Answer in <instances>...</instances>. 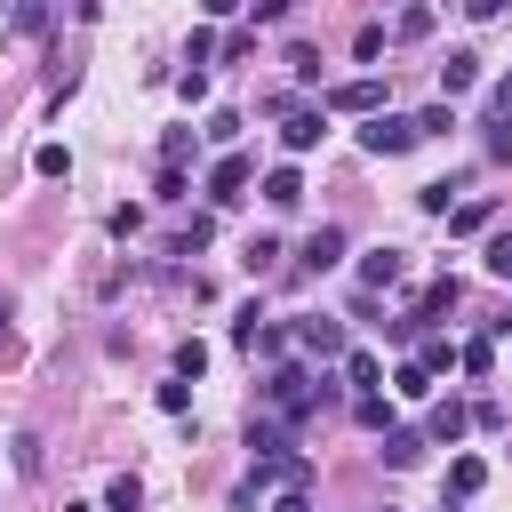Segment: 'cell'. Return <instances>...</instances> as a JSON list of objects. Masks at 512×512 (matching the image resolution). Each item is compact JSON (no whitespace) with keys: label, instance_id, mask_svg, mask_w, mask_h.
Masks as SVG:
<instances>
[{"label":"cell","instance_id":"6da1fadb","mask_svg":"<svg viewBox=\"0 0 512 512\" xmlns=\"http://www.w3.org/2000/svg\"><path fill=\"white\" fill-rule=\"evenodd\" d=\"M408 144H424V128H416L408 112H368V128H360V152H376V160H400Z\"/></svg>","mask_w":512,"mask_h":512},{"label":"cell","instance_id":"7a4b0ae2","mask_svg":"<svg viewBox=\"0 0 512 512\" xmlns=\"http://www.w3.org/2000/svg\"><path fill=\"white\" fill-rule=\"evenodd\" d=\"M264 400H272V408H280L288 424H304V416L320 408V400H312V376H304V368H272V384H264Z\"/></svg>","mask_w":512,"mask_h":512},{"label":"cell","instance_id":"3957f363","mask_svg":"<svg viewBox=\"0 0 512 512\" xmlns=\"http://www.w3.org/2000/svg\"><path fill=\"white\" fill-rule=\"evenodd\" d=\"M248 176H256V160H248V152H224V160L208 168V200H216V208H224V200H240V192H248Z\"/></svg>","mask_w":512,"mask_h":512},{"label":"cell","instance_id":"277c9868","mask_svg":"<svg viewBox=\"0 0 512 512\" xmlns=\"http://www.w3.org/2000/svg\"><path fill=\"white\" fill-rule=\"evenodd\" d=\"M400 280H408V256L400 248H368L360 256V288H400Z\"/></svg>","mask_w":512,"mask_h":512},{"label":"cell","instance_id":"5b68a950","mask_svg":"<svg viewBox=\"0 0 512 512\" xmlns=\"http://www.w3.org/2000/svg\"><path fill=\"white\" fill-rule=\"evenodd\" d=\"M320 136H328V104H320V112H288V120H280V144H288V152H312Z\"/></svg>","mask_w":512,"mask_h":512},{"label":"cell","instance_id":"8992f818","mask_svg":"<svg viewBox=\"0 0 512 512\" xmlns=\"http://www.w3.org/2000/svg\"><path fill=\"white\" fill-rule=\"evenodd\" d=\"M464 424H472V408H464V400H432L424 440H448V448H456V440H464Z\"/></svg>","mask_w":512,"mask_h":512},{"label":"cell","instance_id":"52a82bcc","mask_svg":"<svg viewBox=\"0 0 512 512\" xmlns=\"http://www.w3.org/2000/svg\"><path fill=\"white\" fill-rule=\"evenodd\" d=\"M384 104V88L360 72V80H344V88H328V112H376Z\"/></svg>","mask_w":512,"mask_h":512},{"label":"cell","instance_id":"ba28073f","mask_svg":"<svg viewBox=\"0 0 512 512\" xmlns=\"http://www.w3.org/2000/svg\"><path fill=\"white\" fill-rule=\"evenodd\" d=\"M336 256H344V232H336V224H320V232H312V240L296 248V264H304V272H328Z\"/></svg>","mask_w":512,"mask_h":512},{"label":"cell","instance_id":"9c48e42d","mask_svg":"<svg viewBox=\"0 0 512 512\" xmlns=\"http://www.w3.org/2000/svg\"><path fill=\"white\" fill-rule=\"evenodd\" d=\"M472 80H480V56H472V48H448V64H440V96H464Z\"/></svg>","mask_w":512,"mask_h":512},{"label":"cell","instance_id":"30bf717a","mask_svg":"<svg viewBox=\"0 0 512 512\" xmlns=\"http://www.w3.org/2000/svg\"><path fill=\"white\" fill-rule=\"evenodd\" d=\"M296 200H304V176H296V168H272V176H264V208H280V216H288Z\"/></svg>","mask_w":512,"mask_h":512},{"label":"cell","instance_id":"8fae6325","mask_svg":"<svg viewBox=\"0 0 512 512\" xmlns=\"http://www.w3.org/2000/svg\"><path fill=\"white\" fill-rule=\"evenodd\" d=\"M296 344L328 360V352H344V328H336V320H296Z\"/></svg>","mask_w":512,"mask_h":512},{"label":"cell","instance_id":"7c38bea8","mask_svg":"<svg viewBox=\"0 0 512 512\" xmlns=\"http://www.w3.org/2000/svg\"><path fill=\"white\" fill-rule=\"evenodd\" d=\"M352 424L360 432H392V400L384 392H352Z\"/></svg>","mask_w":512,"mask_h":512},{"label":"cell","instance_id":"4fadbf2b","mask_svg":"<svg viewBox=\"0 0 512 512\" xmlns=\"http://www.w3.org/2000/svg\"><path fill=\"white\" fill-rule=\"evenodd\" d=\"M376 456H384V464H392V472H408V464H416V456H424V432H400V424H392V432H384V448H376Z\"/></svg>","mask_w":512,"mask_h":512},{"label":"cell","instance_id":"5bb4252c","mask_svg":"<svg viewBox=\"0 0 512 512\" xmlns=\"http://www.w3.org/2000/svg\"><path fill=\"white\" fill-rule=\"evenodd\" d=\"M440 312H456V272H440V280L416 296V320H440Z\"/></svg>","mask_w":512,"mask_h":512},{"label":"cell","instance_id":"9a60e30c","mask_svg":"<svg viewBox=\"0 0 512 512\" xmlns=\"http://www.w3.org/2000/svg\"><path fill=\"white\" fill-rule=\"evenodd\" d=\"M344 384H352V392H376V384H384V360H376V352H344Z\"/></svg>","mask_w":512,"mask_h":512},{"label":"cell","instance_id":"2e32d148","mask_svg":"<svg viewBox=\"0 0 512 512\" xmlns=\"http://www.w3.org/2000/svg\"><path fill=\"white\" fill-rule=\"evenodd\" d=\"M480 488H488V464L480 456H456L448 464V496H480Z\"/></svg>","mask_w":512,"mask_h":512},{"label":"cell","instance_id":"e0dca14e","mask_svg":"<svg viewBox=\"0 0 512 512\" xmlns=\"http://www.w3.org/2000/svg\"><path fill=\"white\" fill-rule=\"evenodd\" d=\"M104 512H144V480H136V472H120V480L104 488Z\"/></svg>","mask_w":512,"mask_h":512},{"label":"cell","instance_id":"ac0fdd59","mask_svg":"<svg viewBox=\"0 0 512 512\" xmlns=\"http://www.w3.org/2000/svg\"><path fill=\"white\" fill-rule=\"evenodd\" d=\"M488 216H496L488 200H456V208H448V232H488Z\"/></svg>","mask_w":512,"mask_h":512},{"label":"cell","instance_id":"d6986e66","mask_svg":"<svg viewBox=\"0 0 512 512\" xmlns=\"http://www.w3.org/2000/svg\"><path fill=\"white\" fill-rule=\"evenodd\" d=\"M392 392H400V400H424V392H432V368H424V360L392 368Z\"/></svg>","mask_w":512,"mask_h":512},{"label":"cell","instance_id":"ffe728a7","mask_svg":"<svg viewBox=\"0 0 512 512\" xmlns=\"http://www.w3.org/2000/svg\"><path fill=\"white\" fill-rule=\"evenodd\" d=\"M416 360L440 376V368H456V360H464V344H448V336H424V352H416Z\"/></svg>","mask_w":512,"mask_h":512},{"label":"cell","instance_id":"44dd1931","mask_svg":"<svg viewBox=\"0 0 512 512\" xmlns=\"http://www.w3.org/2000/svg\"><path fill=\"white\" fill-rule=\"evenodd\" d=\"M480 264H488L496 280H512V232H488V248H480Z\"/></svg>","mask_w":512,"mask_h":512},{"label":"cell","instance_id":"7402d4cb","mask_svg":"<svg viewBox=\"0 0 512 512\" xmlns=\"http://www.w3.org/2000/svg\"><path fill=\"white\" fill-rule=\"evenodd\" d=\"M184 160H192V128H168L160 136V168H184Z\"/></svg>","mask_w":512,"mask_h":512},{"label":"cell","instance_id":"603a6c76","mask_svg":"<svg viewBox=\"0 0 512 512\" xmlns=\"http://www.w3.org/2000/svg\"><path fill=\"white\" fill-rule=\"evenodd\" d=\"M208 240H216V224H208V216H192V224H184V232H176V256H200V248H208Z\"/></svg>","mask_w":512,"mask_h":512},{"label":"cell","instance_id":"cb8c5ba5","mask_svg":"<svg viewBox=\"0 0 512 512\" xmlns=\"http://www.w3.org/2000/svg\"><path fill=\"white\" fill-rule=\"evenodd\" d=\"M32 168H40V176H72V152H64V144H40Z\"/></svg>","mask_w":512,"mask_h":512},{"label":"cell","instance_id":"d4e9b609","mask_svg":"<svg viewBox=\"0 0 512 512\" xmlns=\"http://www.w3.org/2000/svg\"><path fill=\"white\" fill-rule=\"evenodd\" d=\"M200 368H208V344L184 336V344H176V376H200Z\"/></svg>","mask_w":512,"mask_h":512},{"label":"cell","instance_id":"484cf974","mask_svg":"<svg viewBox=\"0 0 512 512\" xmlns=\"http://www.w3.org/2000/svg\"><path fill=\"white\" fill-rule=\"evenodd\" d=\"M456 368H464V376H488V368H496V352H488V336H472V344H464V360H456Z\"/></svg>","mask_w":512,"mask_h":512},{"label":"cell","instance_id":"4316f807","mask_svg":"<svg viewBox=\"0 0 512 512\" xmlns=\"http://www.w3.org/2000/svg\"><path fill=\"white\" fill-rule=\"evenodd\" d=\"M352 56H360V64H376V56H384V24H360V40H352Z\"/></svg>","mask_w":512,"mask_h":512},{"label":"cell","instance_id":"83f0119b","mask_svg":"<svg viewBox=\"0 0 512 512\" xmlns=\"http://www.w3.org/2000/svg\"><path fill=\"white\" fill-rule=\"evenodd\" d=\"M200 136H208V144H232V136H240V112H208V128H200Z\"/></svg>","mask_w":512,"mask_h":512},{"label":"cell","instance_id":"f1b7e54d","mask_svg":"<svg viewBox=\"0 0 512 512\" xmlns=\"http://www.w3.org/2000/svg\"><path fill=\"white\" fill-rule=\"evenodd\" d=\"M160 408H168V416H184V408H192V376H176V384H160Z\"/></svg>","mask_w":512,"mask_h":512},{"label":"cell","instance_id":"f546056e","mask_svg":"<svg viewBox=\"0 0 512 512\" xmlns=\"http://www.w3.org/2000/svg\"><path fill=\"white\" fill-rule=\"evenodd\" d=\"M432 32V8H400V40H424Z\"/></svg>","mask_w":512,"mask_h":512},{"label":"cell","instance_id":"4dcf8cb0","mask_svg":"<svg viewBox=\"0 0 512 512\" xmlns=\"http://www.w3.org/2000/svg\"><path fill=\"white\" fill-rule=\"evenodd\" d=\"M288 72H296V80H320V56H312V48L296 40V48H288Z\"/></svg>","mask_w":512,"mask_h":512},{"label":"cell","instance_id":"1f68e13d","mask_svg":"<svg viewBox=\"0 0 512 512\" xmlns=\"http://www.w3.org/2000/svg\"><path fill=\"white\" fill-rule=\"evenodd\" d=\"M176 96H184V104H208V72H200V64H192V72H184V80H176Z\"/></svg>","mask_w":512,"mask_h":512},{"label":"cell","instance_id":"d6a6232c","mask_svg":"<svg viewBox=\"0 0 512 512\" xmlns=\"http://www.w3.org/2000/svg\"><path fill=\"white\" fill-rule=\"evenodd\" d=\"M416 200H424V208H432V216H448V200H456V184H448V176H440V184H424V192H416Z\"/></svg>","mask_w":512,"mask_h":512},{"label":"cell","instance_id":"836d02e7","mask_svg":"<svg viewBox=\"0 0 512 512\" xmlns=\"http://www.w3.org/2000/svg\"><path fill=\"white\" fill-rule=\"evenodd\" d=\"M272 256H280V240H248V256H240V264H248V272H272Z\"/></svg>","mask_w":512,"mask_h":512},{"label":"cell","instance_id":"e575fe53","mask_svg":"<svg viewBox=\"0 0 512 512\" xmlns=\"http://www.w3.org/2000/svg\"><path fill=\"white\" fill-rule=\"evenodd\" d=\"M488 152H496V160H512V112H496V128H488Z\"/></svg>","mask_w":512,"mask_h":512},{"label":"cell","instance_id":"d590c367","mask_svg":"<svg viewBox=\"0 0 512 512\" xmlns=\"http://www.w3.org/2000/svg\"><path fill=\"white\" fill-rule=\"evenodd\" d=\"M464 16H480V24H488V16H504V0H464Z\"/></svg>","mask_w":512,"mask_h":512},{"label":"cell","instance_id":"8d00e7d4","mask_svg":"<svg viewBox=\"0 0 512 512\" xmlns=\"http://www.w3.org/2000/svg\"><path fill=\"white\" fill-rule=\"evenodd\" d=\"M272 512H312V504H304V488H288V496H280Z\"/></svg>","mask_w":512,"mask_h":512},{"label":"cell","instance_id":"74e56055","mask_svg":"<svg viewBox=\"0 0 512 512\" xmlns=\"http://www.w3.org/2000/svg\"><path fill=\"white\" fill-rule=\"evenodd\" d=\"M488 336H512V304H504V312H496V320H488Z\"/></svg>","mask_w":512,"mask_h":512},{"label":"cell","instance_id":"f35d334b","mask_svg":"<svg viewBox=\"0 0 512 512\" xmlns=\"http://www.w3.org/2000/svg\"><path fill=\"white\" fill-rule=\"evenodd\" d=\"M496 112H512V72H504V80H496Z\"/></svg>","mask_w":512,"mask_h":512},{"label":"cell","instance_id":"ab89813d","mask_svg":"<svg viewBox=\"0 0 512 512\" xmlns=\"http://www.w3.org/2000/svg\"><path fill=\"white\" fill-rule=\"evenodd\" d=\"M200 8H208V16H232V8H240V0H200Z\"/></svg>","mask_w":512,"mask_h":512},{"label":"cell","instance_id":"60d3db41","mask_svg":"<svg viewBox=\"0 0 512 512\" xmlns=\"http://www.w3.org/2000/svg\"><path fill=\"white\" fill-rule=\"evenodd\" d=\"M64 512H88V504H64Z\"/></svg>","mask_w":512,"mask_h":512}]
</instances>
